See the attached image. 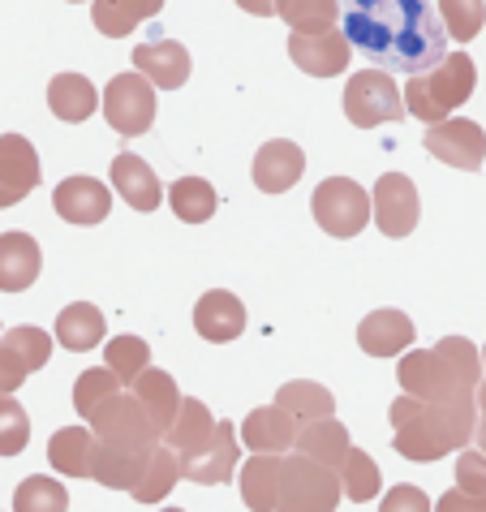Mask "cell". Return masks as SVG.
<instances>
[{
    "label": "cell",
    "mask_w": 486,
    "mask_h": 512,
    "mask_svg": "<svg viewBox=\"0 0 486 512\" xmlns=\"http://www.w3.org/2000/svg\"><path fill=\"white\" fill-rule=\"evenodd\" d=\"M39 173H44V168H39V155L31 142L22 134H0V186L22 203V198L39 186Z\"/></svg>",
    "instance_id": "7402d4cb"
},
{
    "label": "cell",
    "mask_w": 486,
    "mask_h": 512,
    "mask_svg": "<svg viewBox=\"0 0 486 512\" xmlns=\"http://www.w3.org/2000/svg\"><path fill=\"white\" fill-rule=\"evenodd\" d=\"M104 121L121 138H138L155 125V87L138 74H117L104 91Z\"/></svg>",
    "instance_id": "9c48e42d"
},
{
    "label": "cell",
    "mask_w": 486,
    "mask_h": 512,
    "mask_svg": "<svg viewBox=\"0 0 486 512\" xmlns=\"http://www.w3.org/2000/svg\"><path fill=\"white\" fill-rule=\"evenodd\" d=\"M87 422H91V435L99 439V444L121 448V452H151L155 444H160V431H155L151 418L142 414V405L134 401V396H125V392L108 396Z\"/></svg>",
    "instance_id": "52a82bcc"
},
{
    "label": "cell",
    "mask_w": 486,
    "mask_h": 512,
    "mask_svg": "<svg viewBox=\"0 0 486 512\" xmlns=\"http://www.w3.org/2000/svg\"><path fill=\"white\" fill-rule=\"evenodd\" d=\"M349 39L345 31H336V26H327V31H314V35H302V31H293L289 39V56H293V65L302 69V74L310 78H336V74H345L349 69Z\"/></svg>",
    "instance_id": "4fadbf2b"
},
{
    "label": "cell",
    "mask_w": 486,
    "mask_h": 512,
    "mask_svg": "<svg viewBox=\"0 0 486 512\" xmlns=\"http://www.w3.org/2000/svg\"><path fill=\"white\" fill-rule=\"evenodd\" d=\"M439 22L456 44H469L486 22V0H439Z\"/></svg>",
    "instance_id": "f35d334b"
},
{
    "label": "cell",
    "mask_w": 486,
    "mask_h": 512,
    "mask_svg": "<svg viewBox=\"0 0 486 512\" xmlns=\"http://www.w3.org/2000/svg\"><path fill=\"white\" fill-rule=\"evenodd\" d=\"M426 151L435 155L439 164H452V168H465V173H478L482 160H486V134L478 121H465V117H448V121H435L426 130Z\"/></svg>",
    "instance_id": "8fae6325"
},
{
    "label": "cell",
    "mask_w": 486,
    "mask_h": 512,
    "mask_svg": "<svg viewBox=\"0 0 486 512\" xmlns=\"http://www.w3.org/2000/svg\"><path fill=\"white\" fill-rule=\"evenodd\" d=\"M302 173H306V155L289 138H271L259 147V155H254V186L263 194L293 190L297 181H302Z\"/></svg>",
    "instance_id": "9a60e30c"
},
{
    "label": "cell",
    "mask_w": 486,
    "mask_h": 512,
    "mask_svg": "<svg viewBox=\"0 0 486 512\" xmlns=\"http://www.w3.org/2000/svg\"><path fill=\"white\" fill-rule=\"evenodd\" d=\"M44 254L31 233H5L0 237V289L5 293H26L39 280Z\"/></svg>",
    "instance_id": "d6986e66"
},
{
    "label": "cell",
    "mask_w": 486,
    "mask_h": 512,
    "mask_svg": "<svg viewBox=\"0 0 486 512\" xmlns=\"http://www.w3.org/2000/svg\"><path fill=\"white\" fill-rule=\"evenodd\" d=\"M112 190H117L134 211H155L164 203V186L151 164H142L134 151H121L112 160Z\"/></svg>",
    "instance_id": "ac0fdd59"
},
{
    "label": "cell",
    "mask_w": 486,
    "mask_h": 512,
    "mask_svg": "<svg viewBox=\"0 0 486 512\" xmlns=\"http://www.w3.org/2000/svg\"><path fill=\"white\" fill-rule=\"evenodd\" d=\"M48 108H52L61 121L78 125V121H87L91 112L99 108V91H95L82 74H56V78L48 82Z\"/></svg>",
    "instance_id": "83f0119b"
},
{
    "label": "cell",
    "mask_w": 486,
    "mask_h": 512,
    "mask_svg": "<svg viewBox=\"0 0 486 512\" xmlns=\"http://www.w3.org/2000/svg\"><path fill=\"white\" fill-rule=\"evenodd\" d=\"M104 366H108L112 375H117V383H134V379L151 366V349H147V340H138V336H117V340H108V349H104Z\"/></svg>",
    "instance_id": "8d00e7d4"
},
{
    "label": "cell",
    "mask_w": 486,
    "mask_h": 512,
    "mask_svg": "<svg viewBox=\"0 0 486 512\" xmlns=\"http://www.w3.org/2000/svg\"><path fill=\"white\" fill-rule=\"evenodd\" d=\"M379 512H431V500H426V495H422L418 487L400 482V487H392L388 495H383Z\"/></svg>",
    "instance_id": "ee69618b"
},
{
    "label": "cell",
    "mask_w": 486,
    "mask_h": 512,
    "mask_svg": "<svg viewBox=\"0 0 486 512\" xmlns=\"http://www.w3.org/2000/svg\"><path fill=\"white\" fill-rule=\"evenodd\" d=\"M392 418V448L405 461H439L452 448H465L478 426V401H418V396H400L388 409Z\"/></svg>",
    "instance_id": "7a4b0ae2"
},
{
    "label": "cell",
    "mask_w": 486,
    "mask_h": 512,
    "mask_svg": "<svg viewBox=\"0 0 486 512\" xmlns=\"http://www.w3.org/2000/svg\"><path fill=\"white\" fill-rule=\"evenodd\" d=\"M310 211L323 233L332 237H357L370 220V194L353 177H327L310 198Z\"/></svg>",
    "instance_id": "ba28073f"
},
{
    "label": "cell",
    "mask_w": 486,
    "mask_h": 512,
    "mask_svg": "<svg viewBox=\"0 0 486 512\" xmlns=\"http://www.w3.org/2000/svg\"><path fill=\"white\" fill-rule=\"evenodd\" d=\"M69 508V491L56 478H26L18 491H13V512H65Z\"/></svg>",
    "instance_id": "74e56055"
},
{
    "label": "cell",
    "mask_w": 486,
    "mask_h": 512,
    "mask_svg": "<svg viewBox=\"0 0 486 512\" xmlns=\"http://www.w3.org/2000/svg\"><path fill=\"white\" fill-rule=\"evenodd\" d=\"M121 392V383L117 375L108 371V366H91V371H82L78 383H74V409L82 418H91L99 405L108 401V396H117Z\"/></svg>",
    "instance_id": "60d3db41"
},
{
    "label": "cell",
    "mask_w": 486,
    "mask_h": 512,
    "mask_svg": "<svg viewBox=\"0 0 486 512\" xmlns=\"http://www.w3.org/2000/svg\"><path fill=\"white\" fill-rule=\"evenodd\" d=\"M69 5H78V0H69Z\"/></svg>",
    "instance_id": "f5cc1de1"
},
{
    "label": "cell",
    "mask_w": 486,
    "mask_h": 512,
    "mask_svg": "<svg viewBox=\"0 0 486 512\" xmlns=\"http://www.w3.org/2000/svg\"><path fill=\"white\" fill-rule=\"evenodd\" d=\"M340 469V495H349L353 504H366V500H375L379 495V465L366 457L362 448H349L345 452V461L336 465Z\"/></svg>",
    "instance_id": "e575fe53"
},
{
    "label": "cell",
    "mask_w": 486,
    "mask_h": 512,
    "mask_svg": "<svg viewBox=\"0 0 486 512\" xmlns=\"http://www.w3.org/2000/svg\"><path fill=\"white\" fill-rule=\"evenodd\" d=\"M435 512H486V495H469L461 487H452V491H443Z\"/></svg>",
    "instance_id": "f6af8a7d"
},
{
    "label": "cell",
    "mask_w": 486,
    "mask_h": 512,
    "mask_svg": "<svg viewBox=\"0 0 486 512\" xmlns=\"http://www.w3.org/2000/svg\"><path fill=\"white\" fill-rule=\"evenodd\" d=\"M340 504V478L332 465H319L310 457H280V487L276 512H336Z\"/></svg>",
    "instance_id": "5b68a950"
},
{
    "label": "cell",
    "mask_w": 486,
    "mask_h": 512,
    "mask_svg": "<svg viewBox=\"0 0 486 512\" xmlns=\"http://www.w3.org/2000/svg\"><path fill=\"white\" fill-rule=\"evenodd\" d=\"M276 487H280V457L271 452H254L241 469V500L250 512H276Z\"/></svg>",
    "instance_id": "f546056e"
},
{
    "label": "cell",
    "mask_w": 486,
    "mask_h": 512,
    "mask_svg": "<svg viewBox=\"0 0 486 512\" xmlns=\"http://www.w3.org/2000/svg\"><path fill=\"white\" fill-rule=\"evenodd\" d=\"M241 439H246V448H254V452L280 457V452L293 448L297 422L284 414L280 405H263V409H254V414H246V422H241Z\"/></svg>",
    "instance_id": "603a6c76"
},
{
    "label": "cell",
    "mask_w": 486,
    "mask_h": 512,
    "mask_svg": "<svg viewBox=\"0 0 486 512\" xmlns=\"http://www.w3.org/2000/svg\"><path fill=\"white\" fill-rule=\"evenodd\" d=\"M13 358H18L26 371H39V366H48L52 358V336L44 332V327H31V323H22V327H13V332H5V340H0Z\"/></svg>",
    "instance_id": "ab89813d"
},
{
    "label": "cell",
    "mask_w": 486,
    "mask_h": 512,
    "mask_svg": "<svg viewBox=\"0 0 486 512\" xmlns=\"http://www.w3.org/2000/svg\"><path fill=\"white\" fill-rule=\"evenodd\" d=\"M160 9H164V0H95L91 22H95V31H99V35L125 39V35H134V26H138V22L155 18Z\"/></svg>",
    "instance_id": "484cf974"
},
{
    "label": "cell",
    "mask_w": 486,
    "mask_h": 512,
    "mask_svg": "<svg viewBox=\"0 0 486 512\" xmlns=\"http://www.w3.org/2000/svg\"><path fill=\"white\" fill-rule=\"evenodd\" d=\"M181 478V461H177V452L168 448V444H155L151 448V457H147V469H142V478H138V487L130 491L138 504H160L168 491H173V482Z\"/></svg>",
    "instance_id": "1f68e13d"
},
{
    "label": "cell",
    "mask_w": 486,
    "mask_h": 512,
    "mask_svg": "<svg viewBox=\"0 0 486 512\" xmlns=\"http://www.w3.org/2000/svg\"><path fill=\"white\" fill-rule=\"evenodd\" d=\"M474 401H478V426H474V439H478V444H482V452H486V379L478 383Z\"/></svg>",
    "instance_id": "7dc6e473"
},
{
    "label": "cell",
    "mask_w": 486,
    "mask_h": 512,
    "mask_svg": "<svg viewBox=\"0 0 486 512\" xmlns=\"http://www.w3.org/2000/svg\"><path fill=\"white\" fill-rule=\"evenodd\" d=\"M91 444H95V435L87 431V426H65V431H56L52 444H48L52 469H61L65 478H87Z\"/></svg>",
    "instance_id": "d6a6232c"
},
{
    "label": "cell",
    "mask_w": 486,
    "mask_h": 512,
    "mask_svg": "<svg viewBox=\"0 0 486 512\" xmlns=\"http://www.w3.org/2000/svg\"><path fill=\"white\" fill-rule=\"evenodd\" d=\"M276 405H280L297 426H302V422H314V418H332V414H336V396L327 392L323 383H310V379L280 383Z\"/></svg>",
    "instance_id": "f1b7e54d"
},
{
    "label": "cell",
    "mask_w": 486,
    "mask_h": 512,
    "mask_svg": "<svg viewBox=\"0 0 486 512\" xmlns=\"http://www.w3.org/2000/svg\"><path fill=\"white\" fill-rule=\"evenodd\" d=\"M293 448L302 452V457H310V461L336 469L340 461H345V452H349L353 444H349V431H345V426H340L336 418H314V422L297 426Z\"/></svg>",
    "instance_id": "cb8c5ba5"
},
{
    "label": "cell",
    "mask_w": 486,
    "mask_h": 512,
    "mask_svg": "<svg viewBox=\"0 0 486 512\" xmlns=\"http://www.w3.org/2000/svg\"><path fill=\"white\" fill-rule=\"evenodd\" d=\"M181 461V478L198 482V487H220V482L233 478V469L241 461V448H237V426L233 422H216V435L207 439L203 448L185 452Z\"/></svg>",
    "instance_id": "7c38bea8"
},
{
    "label": "cell",
    "mask_w": 486,
    "mask_h": 512,
    "mask_svg": "<svg viewBox=\"0 0 486 512\" xmlns=\"http://www.w3.org/2000/svg\"><path fill=\"white\" fill-rule=\"evenodd\" d=\"M52 207L65 224H104L112 194L104 181H95V177H65L52 194Z\"/></svg>",
    "instance_id": "5bb4252c"
},
{
    "label": "cell",
    "mask_w": 486,
    "mask_h": 512,
    "mask_svg": "<svg viewBox=\"0 0 486 512\" xmlns=\"http://www.w3.org/2000/svg\"><path fill=\"white\" fill-rule=\"evenodd\" d=\"M164 512H185V508H164Z\"/></svg>",
    "instance_id": "f907efd6"
},
{
    "label": "cell",
    "mask_w": 486,
    "mask_h": 512,
    "mask_svg": "<svg viewBox=\"0 0 486 512\" xmlns=\"http://www.w3.org/2000/svg\"><path fill=\"white\" fill-rule=\"evenodd\" d=\"M482 366H486V349H482Z\"/></svg>",
    "instance_id": "816d5d0a"
},
{
    "label": "cell",
    "mask_w": 486,
    "mask_h": 512,
    "mask_svg": "<svg viewBox=\"0 0 486 512\" xmlns=\"http://www.w3.org/2000/svg\"><path fill=\"white\" fill-rule=\"evenodd\" d=\"M349 48L383 74H422L448 56V31L431 0H340Z\"/></svg>",
    "instance_id": "6da1fadb"
},
{
    "label": "cell",
    "mask_w": 486,
    "mask_h": 512,
    "mask_svg": "<svg viewBox=\"0 0 486 512\" xmlns=\"http://www.w3.org/2000/svg\"><path fill=\"white\" fill-rule=\"evenodd\" d=\"M345 117H349V125H357V130L396 125L405 117V99H400V87L392 82V74H383V69H357V74H349Z\"/></svg>",
    "instance_id": "8992f818"
},
{
    "label": "cell",
    "mask_w": 486,
    "mask_h": 512,
    "mask_svg": "<svg viewBox=\"0 0 486 512\" xmlns=\"http://www.w3.org/2000/svg\"><path fill=\"white\" fill-rule=\"evenodd\" d=\"M168 203H173L177 220L203 224V220L216 216L220 198H216V190H211V181H203V177H177L173 190H168Z\"/></svg>",
    "instance_id": "836d02e7"
},
{
    "label": "cell",
    "mask_w": 486,
    "mask_h": 512,
    "mask_svg": "<svg viewBox=\"0 0 486 512\" xmlns=\"http://www.w3.org/2000/svg\"><path fill=\"white\" fill-rule=\"evenodd\" d=\"M357 345L370 358H392V353L413 345V319L405 310H375L357 323Z\"/></svg>",
    "instance_id": "ffe728a7"
},
{
    "label": "cell",
    "mask_w": 486,
    "mask_h": 512,
    "mask_svg": "<svg viewBox=\"0 0 486 512\" xmlns=\"http://www.w3.org/2000/svg\"><path fill=\"white\" fill-rule=\"evenodd\" d=\"M134 401L142 405V414L151 418V426L155 431H168V422H173V414H177V405H181V392H177V383H173V375H164V371H142L138 379H134Z\"/></svg>",
    "instance_id": "d4e9b609"
},
{
    "label": "cell",
    "mask_w": 486,
    "mask_h": 512,
    "mask_svg": "<svg viewBox=\"0 0 486 512\" xmlns=\"http://www.w3.org/2000/svg\"><path fill=\"white\" fill-rule=\"evenodd\" d=\"M370 216H375L383 237H409L422 216L418 186L405 173H383L375 181V194H370Z\"/></svg>",
    "instance_id": "30bf717a"
},
{
    "label": "cell",
    "mask_w": 486,
    "mask_h": 512,
    "mask_svg": "<svg viewBox=\"0 0 486 512\" xmlns=\"http://www.w3.org/2000/svg\"><path fill=\"white\" fill-rule=\"evenodd\" d=\"M5 207H18V198H13L5 186H0V211H5Z\"/></svg>",
    "instance_id": "681fc988"
},
{
    "label": "cell",
    "mask_w": 486,
    "mask_h": 512,
    "mask_svg": "<svg viewBox=\"0 0 486 512\" xmlns=\"http://www.w3.org/2000/svg\"><path fill=\"white\" fill-rule=\"evenodd\" d=\"M276 13L293 31L314 35V31H327V26L340 22V0H276Z\"/></svg>",
    "instance_id": "d590c367"
},
{
    "label": "cell",
    "mask_w": 486,
    "mask_h": 512,
    "mask_svg": "<svg viewBox=\"0 0 486 512\" xmlns=\"http://www.w3.org/2000/svg\"><path fill=\"white\" fill-rule=\"evenodd\" d=\"M396 379L405 396H418V401H461V396H474L482 383V353L465 336H448L435 349L400 358Z\"/></svg>",
    "instance_id": "3957f363"
},
{
    "label": "cell",
    "mask_w": 486,
    "mask_h": 512,
    "mask_svg": "<svg viewBox=\"0 0 486 512\" xmlns=\"http://www.w3.org/2000/svg\"><path fill=\"white\" fill-rule=\"evenodd\" d=\"M151 452H121V448H108V444H91V465H87V478H95L99 487H112V491H134L142 469H147Z\"/></svg>",
    "instance_id": "44dd1931"
},
{
    "label": "cell",
    "mask_w": 486,
    "mask_h": 512,
    "mask_svg": "<svg viewBox=\"0 0 486 512\" xmlns=\"http://www.w3.org/2000/svg\"><path fill=\"white\" fill-rule=\"evenodd\" d=\"M26 375H31V371H26V366L13 358L5 345H0V392H18L22 383H26Z\"/></svg>",
    "instance_id": "bcb514c9"
},
{
    "label": "cell",
    "mask_w": 486,
    "mask_h": 512,
    "mask_svg": "<svg viewBox=\"0 0 486 512\" xmlns=\"http://www.w3.org/2000/svg\"><path fill=\"white\" fill-rule=\"evenodd\" d=\"M56 340L74 353L95 349L99 340H104V315H99V306H91V302L65 306L61 319H56Z\"/></svg>",
    "instance_id": "4dcf8cb0"
},
{
    "label": "cell",
    "mask_w": 486,
    "mask_h": 512,
    "mask_svg": "<svg viewBox=\"0 0 486 512\" xmlns=\"http://www.w3.org/2000/svg\"><path fill=\"white\" fill-rule=\"evenodd\" d=\"M31 444V418L13 401V392H0V457H18Z\"/></svg>",
    "instance_id": "b9f144b4"
},
{
    "label": "cell",
    "mask_w": 486,
    "mask_h": 512,
    "mask_svg": "<svg viewBox=\"0 0 486 512\" xmlns=\"http://www.w3.org/2000/svg\"><path fill=\"white\" fill-rule=\"evenodd\" d=\"M456 487L469 495H486V452L482 448L461 452V461H456Z\"/></svg>",
    "instance_id": "7bdbcfd3"
},
{
    "label": "cell",
    "mask_w": 486,
    "mask_h": 512,
    "mask_svg": "<svg viewBox=\"0 0 486 512\" xmlns=\"http://www.w3.org/2000/svg\"><path fill=\"white\" fill-rule=\"evenodd\" d=\"M211 435H216V422H211L207 405H203V401H185V396H181L177 414H173V422H168V431H164L160 439L177 452V457H185V452L203 448Z\"/></svg>",
    "instance_id": "4316f807"
},
{
    "label": "cell",
    "mask_w": 486,
    "mask_h": 512,
    "mask_svg": "<svg viewBox=\"0 0 486 512\" xmlns=\"http://www.w3.org/2000/svg\"><path fill=\"white\" fill-rule=\"evenodd\" d=\"M246 13H254V18H271L276 13V0H237Z\"/></svg>",
    "instance_id": "c3c4849f"
},
{
    "label": "cell",
    "mask_w": 486,
    "mask_h": 512,
    "mask_svg": "<svg viewBox=\"0 0 486 512\" xmlns=\"http://www.w3.org/2000/svg\"><path fill=\"white\" fill-rule=\"evenodd\" d=\"M474 87H478V65H474V56L448 52L439 65L422 69V74H413L409 87L400 91V99H405V112H409V117H418L422 125H435V121H448L461 104H469Z\"/></svg>",
    "instance_id": "277c9868"
},
{
    "label": "cell",
    "mask_w": 486,
    "mask_h": 512,
    "mask_svg": "<svg viewBox=\"0 0 486 512\" xmlns=\"http://www.w3.org/2000/svg\"><path fill=\"white\" fill-rule=\"evenodd\" d=\"M194 327L203 340H211V345H228V340H237L246 332V306H241L228 289H211V293L198 297Z\"/></svg>",
    "instance_id": "e0dca14e"
},
{
    "label": "cell",
    "mask_w": 486,
    "mask_h": 512,
    "mask_svg": "<svg viewBox=\"0 0 486 512\" xmlns=\"http://www.w3.org/2000/svg\"><path fill=\"white\" fill-rule=\"evenodd\" d=\"M134 69L151 87L160 91H177L185 78H190V52H185L177 39H151V44L134 48Z\"/></svg>",
    "instance_id": "2e32d148"
}]
</instances>
